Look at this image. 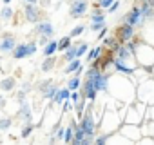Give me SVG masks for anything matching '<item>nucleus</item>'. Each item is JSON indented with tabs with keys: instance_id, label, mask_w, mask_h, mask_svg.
Returning a JSON list of instances; mask_svg holds the SVG:
<instances>
[{
	"instance_id": "5",
	"label": "nucleus",
	"mask_w": 154,
	"mask_h": 145,
	"mask_svg": "<svg viewBox=\"0 0 154 145\" xmlns=\"http://www.w3.org/2000/svg\"><path fill=\"white\" fill-rule=\"evenodd\" d=\"M140 17H141V22H145V20H149V18L154 17V8L147 2V0L141 4V8H140Z\"/></svg>"
},
{
	"instance_id": "16",
	"label": "nucleus",
	"mask_w": 154,
	"mask_h": 145,
	"mask_svg": "<svg viewBox=\"0 0 154 145\" xmlns=\"http://www.w3.org/2000/svg\"><path fill=\"white\" fill-rule=\"evenodd\" d=\"M63 58H65V62H71L72 58H76V45H69V47L65 49Z\"/></svg>"
},
{
	"instance_id": "17",
	"label": "nucleus",
	"mask_w": 154,
	"mask_h": 145,
	"mask_svg": "<svg viewBox=\"0 0 154 145\" xmlns=\"http://www.w3.org/2000/svg\"><path fill=\"white\" fill-rule=\"evenodd\" d=\"M78 87H80V76H74V78L69 80V84H67V89L69 91H76Z\"/></svg>"
},
{
	"instance_id": "6",
	"label": "nucleus",
	"mask_w": 154,
	"mask_h": 145,
	"mask_svg": "<svg viewBox=\"0 0 154 145\" xmlns=\"http://www.w3.org/2000/svg\"><path fill=\"white\" fill-rule=\"evenodd\" d=\"M36 33H40L42 36H53V33H54V27H53V24H49V22H42V24H38L36 26Z\"/></svg>"
},
{
	"instance_id": "9",
	"label": "nucleus",
	"mask_w": 154,
	"mask_h": 145,
	"mask_svg": "<svg viewBox=\"0 0 154 145\" xmlns=\"http://www.w3.org/2000/svg\"><path fill=\"white\" fill-rule=\"evenodd\" d=\"M69 96H71V91L69 89H58L56 94L53 96V102L54 103H62L63 100H69Z\"/></svg>"
},
{
	"instance_id": "19",
	"label": "nucleus",
	"mask_w": 154,
	"mask_h": 145,
	"mask_svg": "<svg viewBox=\"0 0 154 145\" xmlns=\"http://www.w3.org/2000/svg\"><path fill=\"white\" fill-rule=\"evenodd\" d=\"M22 118H24V122L31 120V111H29V105L26 102H22Z\"/></svg>"
},
{
	"instance_id": "31",
	"label": "nucleus",
	"mask_w": 154,
	"mask_h": 145,
	"mask_svg": "<svg viewBox=\"0 0 154 145\" xmlns=\"http://www.w3.org/2000/svg\"><path fill=\"white\" fill-rule=\"evenodd\" d=\"M118 8H120V2H118V0H114V2H112V4H111V6H109L107 9H109L111 13H114V11H116Z\"/></svg>"
},
{
	"instance_id": "2",
	"label": "nucleus",
	"mask_w": 154,
	"mask_h": 145,
	"mask_svg": "<svg viewBox=\"0 0 154 145\" xmlns=\"http://www.w3.org/2000/svg\"><path fill=\"white\" fill-rule=\"evenodd\" d=\"M80 127L84 129L85 136H93V134H94V120H93V116H91V114H85Z\"/></svg>"
},
{
	"instance_id": "4",
	"label": "nucleus",
	"mask_w": 154,
	"mask_h": 145,
	"mask_svg": "<svg viewBox=\"0 0 154 145\" xmlns=\"http://www.w3.org/2000/svg\"><path fill=\"white\" fill-rule=\"evenodd\" d=\"M125 24H129V26H138V24H141L140 8H132V11L125 15Z\"/></svg>"
},
{
	"instance_id": "35",
	"label": "nucleus",
	"mask_w": 154,
	"mask_h": 145,
	"mask_svg": "<svg viewBox=\"0 0 154 145\" xmlns=\"http://www.w3.org/2000/svg\"><path fill=\"white\" fill-rule=\"evenodd\" d=\"M105 33H107V27H105V26H102V31H100L98 38H103V36H105Z\"/></svg>"
},
{
	"instance_id": "3",
	"label": "nucleus",
	"mask_w": 154,
	"mask_h": 145,
	"mask_svg": "<svg viewBox=\"0 0 154 145\" xmlns=\"http://www.w3.org/2000/svg\"><path fill=\"white\" fill-rule=\"evenodd\" d=\"M24 13H26V18H27L29 22H36V20H38V15H40L36 4H26Z\"/></svg>"
},
{
	"instance_id": "11",
	"label": "nucleus",
	"mask_w": 154,
	"mask_h": 145,
	"mask_svg": "<svg viewBox=\"0 0 154 145\" xmlns=\"http://www.w3.org/2000/svg\"><path fill=\"white\" fill-rule=\"evenodd\" d=\"M13 47H15V38H13V36H8V38H4V40H2V44H0V49H2L4 53H8V51H13Z\"/></svg>"
},
{
	"instance_id": "13",
	"label": "nucleus",
	"mask_w": 154,
	"mask_h": 145,
	"mask_svg": "<svg viewBox=\"0 0 154 145\" xmlns=\"http://www.w3.org/2000/svg\"><path fill=\"white\" fill-rule=\"evenodd\" d=\"M80 65H82V63H80V58H72V60L69 62V65L65 67V72H67V75H69V72H74Z\"/></svg>"
},
{
	"instance_id": "24",
	"label": "nucleus",
	"mask_w": 154,
	"mask_h": 145,
	"mask_svg": "<svg viewBox=\"0 0 154 145\" xmlns=\"http://www.w3.org/2000/svg\"><path fill=\"white\" fill-rule=\"evenodd\" d=\"M0 17H2V20H9V18L13 17V11H11V8H8V6H6V8L2 9V13H0Z\"/></svg>"
},
{
	"instance_id": "20",
	"label": "nucleus",
	"mask_w": 154,
	"mask_h": 145,
	"mask_svg": "<svg viewBox=\"0 0 154 145\" xmlns=\"http://www.w3.org/2000/svg\"><path fill=\"white\" fill-rule=\"evenodd\" d=\"M91 18H93V22H96V24H103V22H105V15H103L102 11H94Z\"/></svg>"
},
{
	"instance_id": "26",
	"label": "nucleus",
	"mask_w": 154,
	"mask_h": 145,
	"mask_svg": "<svg viewBox=\"0 0 154 145\" xmlns=\"http://www.w3.org/2000/svg\"><path fill=\"white\" fill-rule=\"evenodd\" d=\"M100 53H102V47H96V49H93L89 54H87V60L91 62V60H94V58H98L100 56Z\"/></svg>"
},
{
	"instance_id": "28",
	"label": "nucleus",
	"mask_w": 154,
	"mask_h": 145,
	"mask_svg": "<svg viewBox=\"0 0 154 145\" xmlns=\"http://www.w3.org/2000/svg\"><path fill=\"white\" fill-rule=\"evenodd\" d=\"M9 127H11V120L9 118H2V120H0V129H2V131H6Z\"/></svg>"
},
{
	"instance_id": "36",
	"label": "nucleus",
	"mask_w": 154,
	"mask_h": 145,
	"mask_svg": "<svg viewBox=\"0 0 154 145\" xmlns=\"http://www.w3.org/2000/svg\"><path fill=\"white\" fill-rule=\"evenodd\" d=\"M105 140H107V136H100V138H96V143H105Z\"/></svg>"
},
{
	"instance_id": "29",
	"label": "nucleus",
	"mask_w": 154,
	"mask_h": 145,
	"mask_svg": "<svg viewBox=\"0 0 154 145\" xmlns=\"http://www.w3.org/2000/svg\"><path fill=\"white\" fill-rule=\"evenodd\" d=\"M114 2V0H98V8H102V9H107L111 4Z\"/></svg>"
},
{
	"instance_id": "34",
	"label": "nucleus",
	"mask_w": 154,
	"mask_h": 145,
	"mask_svg": "<svg viewBox=\"0 0 154 145\" xmlns=\"http://www.w3.org/2000/svg\"><path fill=\"white\" fill-rule=\"evenodd\" d=\"M102 26H103V24H96V22H93L91 27H93V31H98V29H102Z\"/></svg>"
},
{
	"instance_id": "8",
	"label": "nucleus",
	"mask_w": 154,
	"mask_h": 145,
	"mask_svg": "<svg viewBox=\"0 0 154 145\" xmlns=\"http://www.w3.org/2000/svg\"><path fill=\"white\" fill-rule=\"evenodd\" d=\"M13 56L17 60H22L27 56V44H22V45H15L13 47Z\"/></svg>"
},
{
	"instance_id": "22",
	"label": "nucleus",
	"mask_w": 154,
	"mask_h": 145,
	"mask_svg": "<svg viewBox=\"0 0 154 145\" xmlns=\"http://www.w3.org/2000/svg\"><path fill=\"white\" fill-rule=\"evenodd\" d=\"M56 91H58V87H56V85H51L49 89H44V96H45V98H51V100H53V96L56 94Z\"/></svg>"
},
{
	"instance_id": "38",
	"label": "nucleus",
	"mask_w": 154,
	"mask_h": 145,
	"mask_svg": "<svg viewBox=\"0 0 154 145\" xmlns=\"http://www.w3.org/2000/svg\"><path fill=\"white\" fill-rule=\"evenodd\" d=\"M24 2H27V4H36V0H24Z\"/></svg>"
},
{
	"instance_id": "37",
	"label": "nucleus",
	"mask_w": 154,
	"mask_h": 145,
	"mask_svg": "<svg viewBox=\"0 0 154 145\" xmlns=\"http://www.w3.org/2000/svg\"><path fill=\"white\" fill-rule=\"evenodd\" d=\"M56 136H58V138L62 140V138H63V129H58V132H56Z\"/></svg>"
},
{
	"instance_id": "33",
	"label": "nucleus",
	"mask_w": 154,
	"mask_h": 145,
	"mask_svg": "<svg viewBox=\"0 0 154 145\" xmlns=\"http://www.w3.org/2000/svg\"><path fill=\"white\" fill-rule=\"evenodd\" d=\"M69 98L72 100V103H76V102H78V100H80V94H78V93H76V91H72V94H71Z\"/></svg>"
},
{
	"instance_id": "15",
	"label": "nucleus",
	"mask_w": 154,
	"mask_h": 145,
	"mask_svg": "<svg viewBox=\"0 0 154 145\" xmlns=\"http://www.w3.org/2000/svg\"><path fill=\"white\" fill-rule=\"evenodd\" d=\"M13 87H15V78H6L0 82V89L2 91H11Z\"/></svg>"
},
{
	"instance_id": "14",
	"label": "nucleus",
	"mask_w": 154,
	"mask_h": 145,
	"mask_svg": "<svg viewBox=\"0 0 154 145\" xmlns=\"http://www.w3.org/2000/svg\"><path fill=\"white\" fill-rule=\"evenodd\" d=\"M58 51V42H49L47 45H45V49H44V54L45 56H51V54H54Z\"/></svg>"
},
{
	"instance_id": "7",
	"label": "nucleus",
	"mask_w": 154,
	"mask_h": 145,
	"mask_svg": "<svg viewBox=\"0 0 154 145\" xmlns=\"http://www.w3.org/2000/svg\"><path fill=\"white\" fill-rule=\"evenodd\" d=\"M120 36H122V40H131L132 36H134V26H129V24H125L122 29H120Z\"/></svg>"
},
{
	"instance_id": "18",
	"label": "nucleus",
	"mask_w": 154,
	"mask_h": 145,
	"mask_svg": "<svg viewBox=\"0 0 154 145\" xmlns=\"http://www.w3.org/2000/svg\"><path fill=\"white\" fill-rule=\"evenodd\" d=\"M69 45H71V36H63V38L58 42V51H65Z\"/></svg>"
},
{
	"instance_id": "25",
	"label": "nucleus",
	"mask_w": 154,
	"mask_h": 145,
	"mask_svg": "<svg viewBox=\"0 0 154 145\" xmlns=\"http://www.w3.org/2000/svg\"><path fill=\"white\" fill-rule=\"evenodd\" d=\"M84 31H85V27H84V26H76V27L71 31V35H69V36H71V38H74V36H80Z\"/></svg>"
},
{
	"instance_id": "32",
	"label": "nucleus",
	"mask_w": 154,
	"mask_h": 145,
	"mask_svg": "<svg viewBox=\"0 0 154 145\" xmlns=\"http://www.w3.org/2000/svg\"><path fill=\"white\" fill-rule=\"evenodd\" d=\"M31 131H33V127H31V125H27V127H26V129L22 131V138H26V136H29V134H31Z\"/></svg>"
},
{
	"instance_id": "39",
	"label": "nucleus",
	"mask_w": 154,
	"mask_h": 145,
	"mask_svg": "<svg viewBox=\"0 0 154 145\" xmlns=\"http://www.w3.org/2000/svg\"><path fill=\"white\" fill-rule=\"evenodd\" d=\"M2 2H4V4H6V6H8V4H9V2H11V0H2Z\"/></svg>"
},
{
	"instance_id": "40",
	"label": "nucleus",
	"mask_w": 154,
	"mask_h": 145,
	"mask_svg": "<svg viewBox=\"0 0 154 145\" xmlns=\"http://www.w3.org/2000/svg\"><path fill=\"white\" fill-rule=\"evenodd\" d=\"M2 103H4V100H2V96H0V105H2Z\"/></svg>"
},
{
	"instance_id": "10",
	"label": "nucleus",
	"mask_w": 154,
	"mask_h": 145,
	"mask_svg": "<svg viewBox=\"0 0 154 145\" xmlns=\"http://www.w3.org/2000/svg\"><path fill=\"white\" fill-rule=\"evenodd\" d=\"M85 98H89V100L96 98V89H94V84L91 78H87V82H85Z\"/></svg>"
},
{
	"instance_id": "27",
	"label": "nucleus",
	"mask_w": 154,
	"mask_h": 145,
	"mask_svg": "<svg viewBox=\"0 0 154 145\" xmlns=\"http://www.w3.org/2000/svg\"><path fill=\"white\" fill-rule=\"evenodd\" d=\"M85 51H87V44H78V47H76V58H80Z\"/></svg>"
},
{
	"instance_id": "21",
	"label": "nucleus",
	"mask_w": 154,
	"mask_h": 145,
	"mask_svg": "<svg viewBox=\"0 0 154 145\" xmlns=\"http://www.w3.org/2000/svg\"><path fill=\"white\" fill-rule=\"evenodd\" d=\"M53 65H54V58H53V54H51V56H47V60L42 63V71H49V69H53Z\"/></svg>"
},
{
	"instance_id": "30",
	"label": "nucleus",
	"mask_w": 154,
	"mask_h": 145,
	"mask_svg": "<svg viewBox=\"0 0 154 145\" xmlns=\"http://www.w3.org/2000/svg\"><path fill=\"white\" fill-rule=\"evenodd\" d=\"M36 53V44H27V56Z\"/></svg>"
},
{
	"instance_id": "41",
	"label": "nucleus",
	"mask_w": 154,
	"mask_h": 145,
	"mask_svg": "<svg viewBox=\"0 0 154 145\" xmlns=\"http://www.w3.org/2000/svg\"><path fill=\"white\" fill-rule=\"evenodd\" d=\"M71 2H72V0H71Z\"/></svg>"
},
{
	"instance_id": "23",
	"label": "nucleus",
	"mask_w": 154,
	"mask_h": 145,
	"mask_svg": "<svg viewBox=\"0 0 154 145\" xmlns=\"http://www.w3.org/2000/svg\"><path fill=\"white\" fill-rule=\"evenodd\" d=\"M72 134H74V131H72V127H69V129L63 131V138H62V140L69 143V141H72Z\"/></svg>"
},
{
	"instance_id": "12",
	"label": "nucleus",
	"mask_w": 154,
	"mask_h": 145,
	"mask_svg": "<svg viewBox=\"0 0 154 145\" xmlns=\"http://www.w3.org/2000/svg\"><path fill=\"white\" fill-rule=\"evenodd\" d=\"M84 138H85V132H84V129H82V127H76V129H74V134H72V143L80 145Z\"/></svg>"
},
{
	"instance_id": "1",
	"label": "nucleus",
	"mask_w": 154,
	"mask_h": 145,
	"mask_svg": "<svg viewBox=\"0 0 154 145\" xmlns=\"http://www.w3.org/2000/svg\"><path fill=\"white\" fill-rule=\"evenodd\" d=\"M87 13V2L85 0H72L71 4V17L72 18H80Z\"/></svg>"
}]
</instances>
